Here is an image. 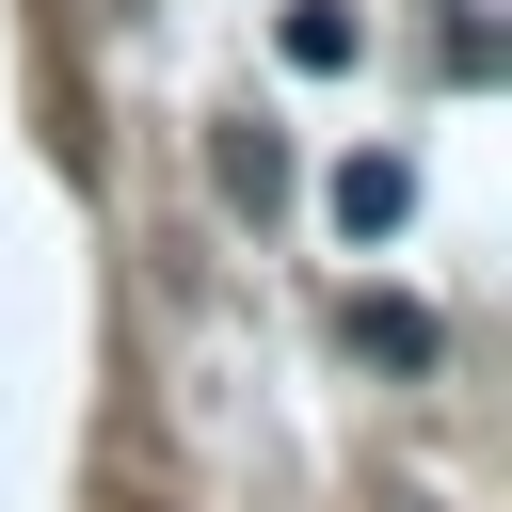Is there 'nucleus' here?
I'll use <instances>...</instances> for the list:
<instances>
[{"mask_svg":"<svg viewBox=\"0 0 512 512\" xmlns=\"http://www.w3.org/2000/svg\"><path fill=\"white\" fill-rule=\"evenodd\" d=\"M208 176H224V208H288V144L272 128H208Z\"/></svg>","mask_w":512,"mask_h":512,"instance_id":"nucleus-2","label":"nucleus"},{"mask_svg":"<svg viewBox=\"0 0 512 512\" xmlns=\"http://www.w3.org/2000/svg\"><path fill=\"white\" fill-rule=\"evenodd\" d=\"M352 48H368V32H352V16H336V0H304V16H288V64H320V80H336V64H352Z\"/></svg>","mask_w":512,"mask_h":512,"instance_id":"nucleus-4","label":"nucleus"},{"mask_svg":"<svg viewBox=\"0 0 512 512\" xmlns=\"http://www.w3.org/2000/svg\"><path fill=\"white\" fill-rule=\"evenodd\" d=\"M400 208H416V176L368 144V160H336V240H400Z\"/></svg>","mask_w":512,"mask_h":512,"instance_id":"nucleus-1","label":"nucleus"},{"mask_svg":"<svg viewBox=\"0 0 512 512\" xmlns=\"http://www.w3.org/2000/svg\"><path fill=\"white\" fill-rule=\"evenodd\" d=\"M352 336H368V352H384V368H432V320H416V304H384V288H368V304H352Z\"/></svg>","mask_w":512,"mask_h":512,"instance_id":"nucleus-3","label":"nucleus"}]
</instances>
